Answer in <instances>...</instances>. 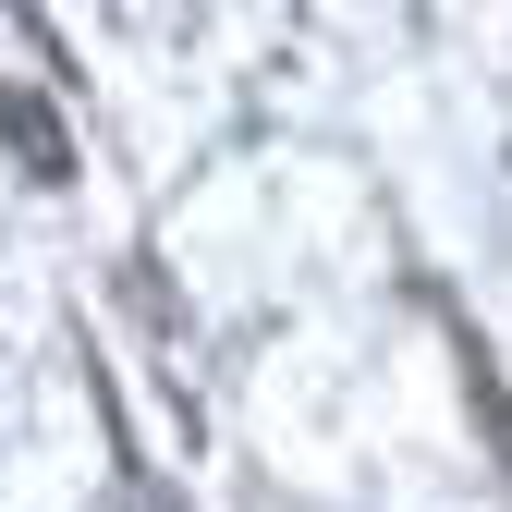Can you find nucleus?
<instances>
[{
  "mask_svg": "<svg viewBox=\"0 0 512 512\" xmlns=\"http://www.w3.org/2000/svg\"><path fill=\"white\" fill-rule=\"evenodd\" d=\"M13 147H25V183H61V135H49L37 98H13Z\"/></svg>",
  "mask_w": 512,
  "mask_h": 512,
  "instance_id": "f257e3e1",
  "label": "nucleus"
}]
</instances>
